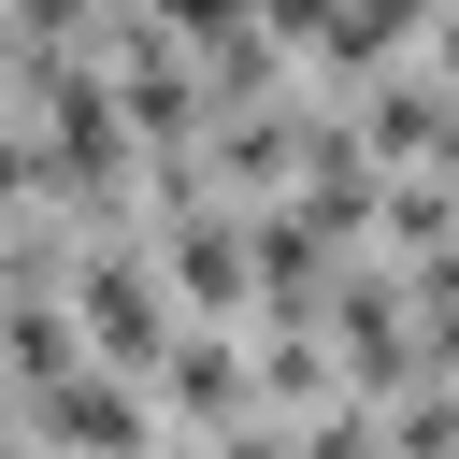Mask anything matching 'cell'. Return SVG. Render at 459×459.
Instances as JSON below:
<instances>
[{"label": "cell", "mask_w": 459, "mask_h": 459, "mask_svg": "<svg viewBox=\"0 0 459 459\" xmlns=\"http://www.w3.org/2000/svg\"><path fill=\"white\" fill-rule=\"evenodd\" d=\"M43 416H57V430H143V402H129V387H57Z\"/></svg>", "instance_id": "7a4b0ae2"}, {"label": "cell", "mask_w": 459, "mask_h": 459, "mask_svg": "<svg viewBox=\"0 0 459 459\" xmlns=\"http://www.w3.org/2000/svg\"><path fill=\"white\" fill-rule=\"evenodd\" d=\"M86 330H100V359H158V301H143V273H100V287H86Z\"/></svg>", "instance_id": "6da1fadb"}]
</instances>
